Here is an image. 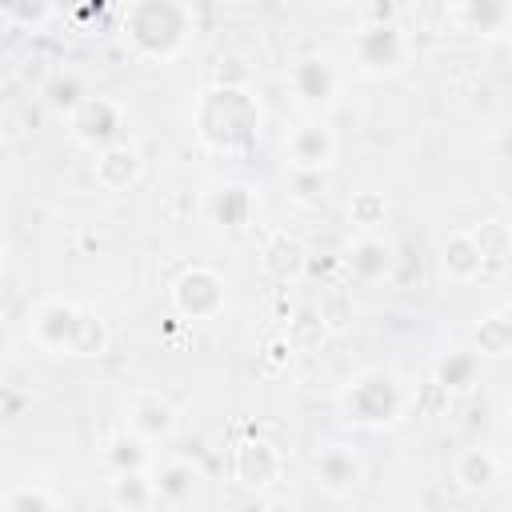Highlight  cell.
<instances>
[{"label": "cell", "mask_w": 512, "mask_h": 512, "mask_svg": "<svg viewBox=\"0 0 512 512\" xmlns=\"http://www.w3.org/2000/svg\"><path fill=\"white\" fill-rule=\"evenodd\" d=\"M92 156H96L92 160V176H96V184L104 192H128L144 176V148L136 140H128V136L108 144V148H100V152H92Z\"/></svg>", "instance_id": "obj_16"}, {"label": "cell", "mask_w": 512, "mask_h": 512, "mask_svg": "<svg viewBox=\"0 0 512 512\" xmlns=\"http://www.w3.org/2000/svg\"><path fill=\"white\" fill-rule=\"evenodd\" d=\"M484 376V360L476 356V348H452L436 360L432 368V380L440 384V392L448 396H468Z\"/></svg>", "instance_id": "obj_20"}, {"label": "cell", "mask_w": 512, "mask_h": 512, "mask_svg": "<svg viewBox=\"0 0 512 512\" xmlns=\"http://www.w3.org/2000/svg\"><path fill=\"white\" fill-rule=\"evenodd\" d=\"M340 140L324 116H304L284 136V160L292 172H328L336 164Z\"/></svg>", "instance_id": "obj_11"}, {"label": "cell", "mask_w": 512, "mask_h": 512, "mask_svg": "<svg viewBox=\"0 0 512 512\" xmlns=\"http://www.w3.org/2000/svg\"><path fill=\"white\" fill-rule=\"evenodd\" d=\"M60 504H64V496L52 492V488L40 484V480H24V484L0 492V508H8V512H52V508H60Z\"/></svg>", "instance_id": "obj_27"}, {"label": "cell", "mask_w": 512, "mask_h": 512, "mask_svg": "<svg viewBox=\"0 0 512 512\" xmlns=\"http://www.w3.org/2000/svg\"><path fill=\"white\" fill-rule=\"evenodd\" d=\"M188 0H128L120 12V36L144 64H172L192 40Z\"/></svg>", "instance_id": "obj_4"}, {"label": "cell", "mask_w": 512, "mask_h": 512, "mask_svg": "<svg viewBox=\"0 0 512 512\" xmlns=\"http://www.w3.org/2000/svg\"><path fill=\"white\" fill-rule=\"evenodd\" d=\"M452 16L468 36L500 40L512 20V0H452Z\"/></svg>", "instance_id": "obj_19"}, {"label": "cell", "mask_w": 512, "mask_h": 512, "mask_svg": "<svg viewBox=\"0 0 512 512\" xmlns=\"http://www.w3.org/2000/svg\"><path fill=\"white\" fill-rule=\"evenodd\" d=\"M396 244L384 236V232H356L348 244H344V272L356 280V284H384L392 280L396 272Z\"/></svg>", "instance_id": "obj_15"}, {"label": "cell", "mask_w": 512, "mask_h": 512, "mask_svg": "<svg viewBox=\"0 0 512 512\" xmlns=\"http://www.w3.org/2000/svg\"><path fill=\"white\" fill-rule=\"evenodd\" d=\"M40 100H44L48 112H56L60 120H68V116L88 100V80H84L76 68H56V72L44 76Z\"/></svg>", "instance_id": "obj_21"}, {"label": "cell", "mask_w": 512, "mask_h": 512, "mask_svg": "<svg viewBox=\"0 0 512 512\" xmlns=\"http://www.w3.org/2000/svg\"><path fill=\"white\" fill-rule=\"evenodd\" d=\"M28 340L48 356L96 360L108 352L112 332L96 308L68 296H48L28 312Z\"/></svg>", "instance_id": "obj_2"}, {"label": "cell", "mask_w": 512, "mask_h": 512, "mask_svg": "<svg viewBox=\"0 0 512 512\" xmlns=\"http://www.w3.org/2000/svg\"><path fill=\"white\" fill-rule=\"evenodd\" d=\"M152 456H156V448L148 440H140L136 432H128V428H120L104 444V460H108L112 472H144L152 464Z\"/></svg>", "instance_id": "obj_23"}, {"label": "cell", "mask_w": 512, "mask_h": 512, "mask_svg": "<svg viewBox=\"0 0 512 512\" xmlns=\"http://www.w3.org/2000/svg\"><path fill=\"white\" fill-rule=\"evenodd\" d=\"M256 212H260V196L244 180H216L204 192V216L220 232H244V228H252Z\"/></svg>", "instance_id": "obj_14"}, {"label": "cell", "mask_w": 512, "mask_h": 512, "mask_svg": "<svg viewBox=\"0 0 512 512\" xmlns=\"http://www.w3.org/2000/svg\"><path fill=\"white\" fill-rule=\"evenodd\" d=\"M68 136L88 148V152H100L116 140L128 136V112L120 100L112 96H100V92H88V100L68 116Z\"/></svg>", "instance_id": "obj_8"}, {"label": "cell", "mask_w": 512, "mask_h": 512, "mask_svg": "<svg viewBox=\"0 0 512 512\" xmlns=\"http://www.w3.org/2000/svg\"><path fill=\"white\" fill-rule=\"evenodd\" d=\"M348 320H356V304H352V292L348 288H324L320 296V328L328 332H344Z\"/></svg>", "instance_id": "obj_29"}, {"label": "cell", "mask_w": 512, "mask_h": 512, "mask_svg": "<svg viewBox=\"0 0 512 512\" xmlns=\"http://www.w3.org/2000/svg\"><path fill=\"white\" fill-rule=\"evenodd\" d=\"M304 264H308L304 244H300L296 236H288V232H272V240L264 244V268H268L276 280H292V276L304 272Z\"/></svg>", "instance_id": "obj_24"}, {"label": "cell", "mask_w": 512, "mask_h": 512, "mask_svg": "<svg viewBox=\"0 0 512 512\" xmlns=\"http://www.w3.org/2000/svg\"><path fill=\"white\" fill-rule=\"evenodd\" d=\"M324 192H328L324 172H292V200H296V204L320 208V204H324Z\"/></svg>", "instance_id": "obj_30"}, {"label": "cell", "mask_w": 512, "mask_h": 512, "mask_svg": "<svg viewBox=\"0 0 512 512\" xmlns=\"http://www.w3.org/2000/svg\"><path fill=\"white\" fill-rule=\"evenodd\" d=\"M12 348H16V336H12V328H8V320L0 316V368L12 360Z\"/></svg>", "instance_id": "obj_31"}, {"label": "cell", "mask_w": 512, "mask_h": 512, "mask_svg": "<svg viewBox=\"0 0 512 512\" xmlns=\"http://www.w3.org/2000/svg\"><path fill=\"white\" fill-rule=\"evenodd\" d=\"M348 56H352V68L368 80H388L396 72L408 68V56H412V44L404 36V28L396 20H368L352 32L348 40Z\"/></svg>", "instance_id": "obj_5"}, {"label": "cell", "mask_w": 512, "mask_h": 512, "mask_svg": "<svg viewBox=\"0 0 512 512\" xmlns=\"http://www.w3.org/2000/svg\"><path fill=\"white\" fill-rule=\"evenodd\" d=\"M0 152H4V128H0Z\"/></svg>", "instance_id": "obj_34"}, {"label": "cell", "mask_w": 512, "mask_h": 512, "mask_svg": "<svg viewBox=\"0 0 512 512\" xmlns=\"http://www.w3.org/2000/svg\"><path fill=\"white\" fill-rule=\"evenodd\" d=\"M472 348L480 360H504L512 356V308H492L488 316H480V324L472 328Z\"/></svg>", "instance_id": "obj_22"}, {"label": "cell", "mask_w": 512, "mask_h": 512, "mask_svg": "<svg viewBox=\"0 0 512 512\" xmlns=\"http://www.w3.org/2000/svg\"><path fill=\"white\" fill-rule=\"evenodd\" d=\"M368 480L364 456L344 444V440H328L324 448H316L312 456V484L328 496V500H352Z\"/></svg>", "instance_id": "obj_9"}, {"label": "cell", "mask_w": 512, "mask_h": 512, "mask_svg": "<svg viewBox=\"0 0 512 512\" xmlns=\"http://www.w3.org/2000/svg\"><path fill=\"white\" fill-rule=\"evenodd\" d=\"M56 12V0H0V16L24 32H40Z\"/></svg>", "instance_id": "obj_28"}, {"label": "cell", "mask_w": 512, "mask_h": 512, "mask_svg": "<svg viewBox=\"0 0 512 512\" xmlns=\"http://www.w3.org/2000/svg\"><path fill=\"white\" fill-rule=\"evenodd\" d=\"M328 8H352V4H360V0H324Z\"/></svg>", "instance_id": "obj_33"}, {"label": "cell", "mask_w": 512, "mask_h": 512, "mask_svg": "<svg viewBox=\"0 0 512 512\" xmlns=\"http://www.w3.org/2000/svg\"><path fill=\"white\" fill-rule=\"evenodd\" d=\"M340 420L348 428H360V432H388L396 424H404L408 408H412V388L408 380L388 368V364H368V368H356L332 396Z\"/></svg>", "instance_id": "obj_3"}, {"label": "cell", "mask_w": 512, "mask_h": 512, "mask_svg": "<svg viewBox=\"0 0 512 512\" xmlns=\"http://www.w3.org/2000/svg\"><path fill=\"white\" fill-rule=\"evenodd\" d=\"M280 476H284V456L268 436L252 432V436L236 440V448H232V480L244 492L264 496V492H272L280 484Z\"/></svg>", "instance_id": "obj_12"}, {"label": "cell", "mask_w": 512, "mask_h": 512, "mask_svg": "<svg viewBox=\"0 0 512 512\" xmlns=\"http://www.w3.org/2000/svg\"><path fill=\"white\" fill-rule=\"evenodd\" d=\"M168 304L180 320L188 324H204L216 320L228 308V280L224 272H216L212 264H188L176 272V280L168 284Z\"/></svg>", "instance_id": "obj_6"}, {"label": "cell", "mask_w": 512, "mask_h": 512, "mask_svg": "<svg viewBox=\"0 0 512 512\" xmlns=\"http://www.w3.org/2000/svg\"><path fill=\"white\" fill-rule=\"evenodd\" d=\"M388 196L380 188H360L348 196V224L352 232H384L388 224Z\"/></svg>", "instance_id": "obj_26"}, {"label": "cell", "mask_w": 512, "mask_h": 512, "mask_svg": "<svg viewBox=\"0 0 512 512\" xmlns=\"http://www.w3.org/2000/svg\"><path fill=\"white\" fill-rule=\"evenodd\" d=\"M192 132L212 156H248L264 132V104L248 84L216 80L192 100Z\"/></svg>", "instance_id": "obj_1"}, {"label": "cell", "mask_w": 512, "mask_h": 512, "mask_svg": "<svg viewBox=\"0 0 512 512\" xmlns=\"http://www.w3.org/2000/svg\"><path fill=\"white\" fill-rule=\"evenodd\" d=\"M340 88H344V72L324 52H308L288 68V92L296 108H304L308 116H324L340 100Z\"/></svg>", "instance_id": "obj_7"}, {"label": "cell", "mask_w": 512, "mask_h": 512, "mask_svg": "<svg viewBox=\"0 0 512 512\" xmlns=\"http://www.w3.org/2000/svg\"><path fill=\"white\" fill-rule=\"evenodd\" d=\"M4 264H8V240H4V232H0V272H4Z\"/></svg>", "instance_id": "obj_32"}, {"label": "cell", "mask_w": 512, "mask_h": 512, "mask_svg": "<svg viewBox=\"0 0 512 512\" xmlns=\"http://www.w3.org/2000/svg\"><path fill=\"white\" fill-rule=\"evenodd\" d=\"M124 428L136 432L140 440H148L152 448L156 444H168L180 428V416H176V404L156 392V388H136L128 400H124Z\"/></svg>", "instance_id": "obj_13"}, {"label": "cell", "mask_w": 512, "mask_h": 512, "mask_svg": "<svg viewBox=\"0 0 512 512\" xmlns=\"http://www.w3.org/2000/svg\"><path fill=\"white\" fill-rule=\"evenodd\" d=\"M156 508H192L204 492V468L188 456H152V464L144 468Z\"/></svg>", "instance_id": "obj_10"}, {"label": "cell", "mask_w": 512, "mask_h": 512, "mask_svg": "<svg viewBox=\"0 0 512 512\" xmlns=\"http://www.w3.org/2000/svg\"><path fill=\"white\" fill-rule=\"evenodd\" d=\"M436 264H440L444 284H472V280L484 276L488 256H484V248H480V240H476L472 228H456V232H448L440 240Z\"/></svg>", "instance_id": "obj_17"}, {"label": "cell", "mask_w": 512, "mask_h": 512, "mask_svg": "<svg viewBox=\"0 0 512 512\" xmlns=\"http://www.w3.org/2000/svg\"><path fill=\"white\" fill-rule=\"evenodd\" d=\"M108 504L112 508H124V512H148L156 508V496H152V484L144 472H112L108 480Z\"/></svg>", "instance_id": "obj_25"}, {"label": "cell", "mask_w": 512, "mask_h": 512, "mask_svg": "<svg viewBox=\"0 0 512 512\" xmlns=\"http://www.w3.org/2000/svg\"><path fill=\"white\" fill-rule=\"evenodd\" d=\"M500 476H504V468H500V460H496V452L492 448H464L456 460H452V484L464 492V496H488L496 484H500Z\"/></svg>", "instance_id": "obj_18"}]
</instances>
